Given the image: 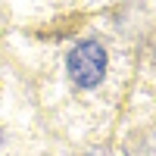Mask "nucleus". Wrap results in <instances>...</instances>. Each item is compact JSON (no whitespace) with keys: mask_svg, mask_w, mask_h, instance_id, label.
<instances>
[{"mask_svg":"<svg viewBox=\"0 0 156 156\" xmlns=\"http://www.w3.org/2000/svg\"><path fill=\"white\" fill-rule=\"evenodd\" d=\"M66 69H69V78L78 84V87H94L103 81L106 75V50L97 41H81L66 59Z\"/></svg>","mask_w":156,"mask_h":156,"instance_id":"1","label":"nucleus"}]
</instances>
